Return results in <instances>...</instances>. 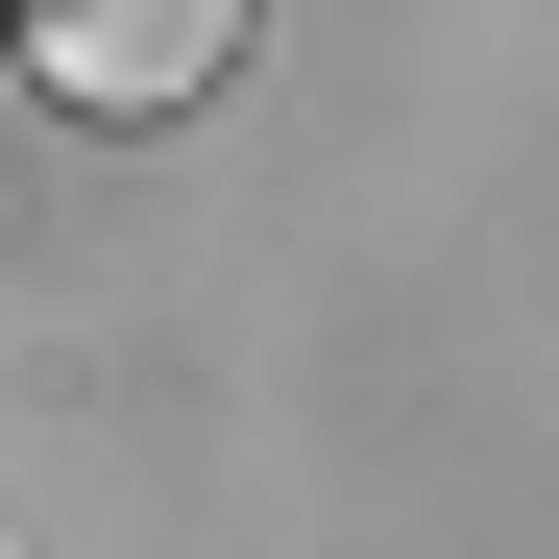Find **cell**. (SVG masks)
I'll return each mask as SVG.
<instances>
[{"label": "cell", "mask_w": 559, "mask_h": 559, "mask_svg": "<svg viewBox=\"0 0 559 559\" xmlns=\"http://www.w3.org/2000/svg\"><path fill=\"white\" fill-rule=\"evenodd\" d=\"M0 49H25L73 122H170V98L243 73V0H0Z\"/></svg>", "instance_id": "1"}]
</instances>
